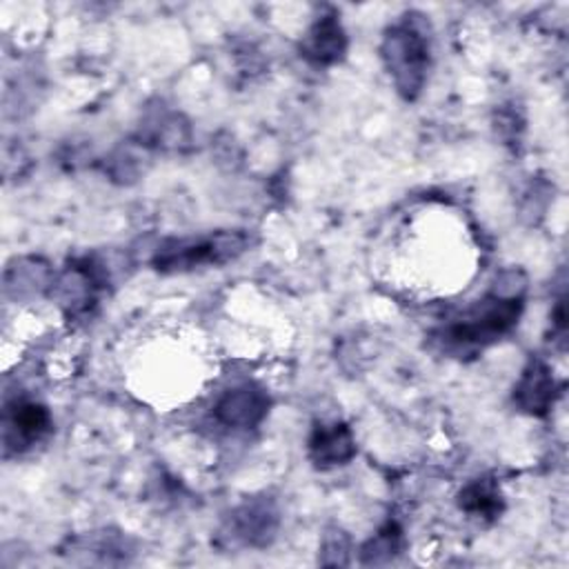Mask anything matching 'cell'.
<instances>
[{
	"label": "cell",
	"mask_w": 569,
	"mask_h": 569,
	"mask_svg": "<svg viewBox=\"0 0 569 569\" xmlns=\"http://www.w3.org/2000/svg\"><path fill=\"white\" fill-rule=\"evenodd\" d=\"M558 387L553 373L542 362H531L513 389V400L529 413H545L556 400Z\"/></svg>",
	"instance_id": "cell-4"
},
{
	"label": "cell",
	"mask_w": 569,
	"mask_h": 569,
	"mask_svg": "<svg viewBox=\"0 0 569 569\" xmlns=\"http://www.w3.org/2000/svg\"><path fill=\"white\" fill-rule=\"evenodd\" d=\"M309 451L316 465H342L347 462L356 447H353V438L351 431L345 425H318L311 433L309 440Z\"/></svg>",
	"instance_id": "cell-6"
},
{
	"label": "cell",
	"mask_w": 569,
	"mask_h": 569,
	"mask_svg": "<svg viewBox=\"0 0 569 569\" xmlns=\"http://www.w3.org/2000/svg\"><path fill=\"white\" fill-rule=\"evenodd\" d=\"M51 427L49 411L36 402H18L7 411L4 440L13 447H29L40 440Z\"/></svg>",
	"instance_id": "cell-5"
},
{
	"label": "cell",
	"mask_w": 569,
	"mask_h": 569,
	"mask_svg": "<svg viewBox=\"0 0 569 569\" xmlns=\"http://www.w3.org/2000/svg\"><path fill=\"white\" fill-rule=\"evenodd\" d=\"M460 507L469 513L493 518L500 511V493L493 482L476 480L460 491Z\"/></svg>",
	"instance_id": "cell-8"
},
{
	"label": "cell",
	"mask_w": 569,
	"mask_h": 569,
	"mask_svg": "<svg viewBox=\"0 0 569 569\" xmlns=\"http://www.w3.org/2000/svg\"><path fill=\"white\" fill-rule=\"evenodd\" d=\"M345 51V33L340 22L333 16L320 18L311 31L307 33V40L302 44L305 58H309L316 64H329L336 62Z\"/></svg>",
	"instance_id": "cell-7"
},
{
	"label": "cell",
	"mask_w": 569,
	"mask_h": 569,
	"mask_svg": "<svg viewBox=\"0 0 569 569\" xmlns=\"http://www.w3.org/2000/svg\"><path fill=\"white\" fill-rule=\"evenodd\" d=\"M382 56L387 60L396 87L407 98H413L425 80V69L429 60L427 40L413 27L398 24L387 33Z\"/></svg>",
	"instance_id": "cell-2"
},
{
	"label": "cell",
	"mask_w": 569,
	"mask_h": 569,
	"mask_svg": "<svg viewBox=\"0 0 569 569\" xmlns=\"http://www.w3.org/2000/svg\"><path fill=\"white\" fill-rule=\"evenodd\" d=\"M269 409V398L260 387L242 385L227 391L216 405V418L227 427H253Z\"/></svg>",
	"instance_id": "cell-3"
},
{
	"label": "cell",
	"mask_w": 569,
	"mask_h": 569,
	"mask_svg": "<svg viewBox=\"0 0 569 569\" xmlns=\"http://www.w3.org/2000/svg\"><path fill=\"white\" fill-rule=\"evenodd\" d=\"M522 311V298L511 296H489L482 302H478L465 318L453 322L445 331V340L451 347L462 349H476L485 347L493 340H498L502 333H507L520 318Z\"/></svg>",
	"instance_id": "cell-1"
}]
</instances>
